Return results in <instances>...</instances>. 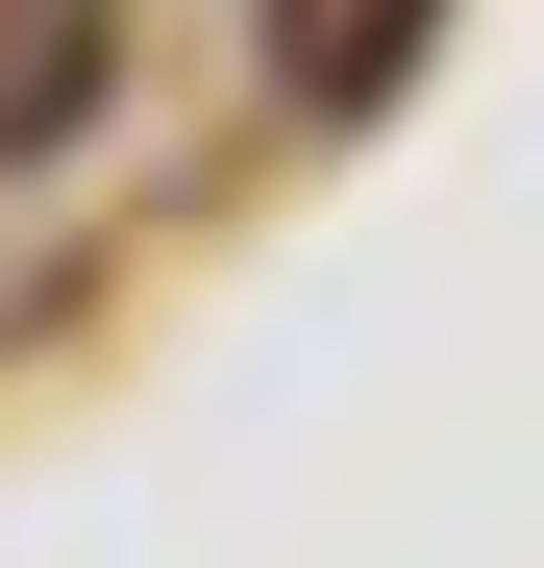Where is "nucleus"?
<instances>
[{
	"instance_id": "obj_1",
	"label": "nucleus",
	"mask_w": 544,
	"mask_h": 568,
	"mask_svg": "<svg viewBox=\"0 0 544 568\" xmlns=\"http://www.w3.org/2000/svg\"><path fill=\"white\" fill-rule=\"evenodd\" d=\"M100 100V0H0V149H50Z\"/></svg>"
},
{
	"instance_id": "obj_2",
	"label": "nucleus",
	"mask_w": 544,
	"mask_h": 568,
	"mask_svg": "<svg viewBox=\"0 0 544 568\" xmlns=\"http://www.w3.org/2000/svg\"><path fill=\"white\" fill-rule=\"evenodd\" d=\"M445 0H272V50H298V100H396V50Z\"/></svg>"
}]
</instances>
